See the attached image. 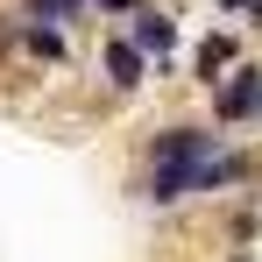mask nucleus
Masks as SVG:
<instances>
[{"mask_svg":"<svg viewBox=\"0 0 262 262\" xmlns=\"http://www.w3.org/2000/svg\"><path fill=\"white\" fill-rule=\"evenodd\" d=\"M121 29H128V43L156 64V78H177V57H184V21H177V7L156 0V7H142V14L121 21Z\"/></svg>","mask_w":262,"mask_h":262,"instance_id":"7ed1b4c3","label":"nucleus"},{"mask_svg":"<svg viewBox=\"0 0 262 262\" xmlns=\"http://www.w3.org/2000/svg\"><path fill=\"white\" fill-rule=\"evenodd\" d=\"M248 29H262V0H255V7H248Z\"/></svg>","mask_w":262,"mask_h":262,"instance_id":"ddd939ff","label":"nucleus"},{"mask_svg":"<svg viewBox=\"0 0 262 262\" xmlns=\"http://www.w3.org/2000/svg\"><path fill=\"white\" fill-rule=\"evenodd\" d=\"M220 7V21H248V7H255V0H213Z\"/></svg>","mask_w":262,"mask_h":262,"instance_id":"9b49d317","label":"nucleus"},{"mask_svg":"<svg viewBox=\"0 0 262 262\" xmlns=\"http://www.w3.org/2000/svg\"><path fill=\"white\" fill-rule=\"evenodd\" d=\"M142 7H156V0H92V14H106V21H135Z\"/></svg>","mask_w":262,"mask_h":262,"instance_id":"1a4fd4ad","label":"nucleus"},{"mask_svg":"<svg viewBox=\"0 0 262 262\" xmlns=\"http://www.w3.org/2000/svg\"><path fill=\"white\" fill-rule=\"evenodd\" d=\"M262 191V149L241 135H220L206 114H170L142 135V170L128 199L149 213H184L206 199H248Z\"/></svg>","mask_w":262,"mask_h":262,"instance_id":"f257e3e1","label":"nucleus"},{"mask_svg":"<svg viewBox=\"0 0 262 262\" xmlns=\"http://www.w3.org/2000/svg\"><path fill=\"white\" fill-rule=\"evenodd\" d=\"M241 64H248V36H241L234 21H213V29L191 43V85L213 92V85H227V71H241Z\"/></svg>","mask_w":262,"mask_h":262,"instance_id":"39448f33","label":"nucleus"},{"mask_svg":"<svg viewBox=\"0 0 262 262\" xmlns=\"http://www.w3.org/2000/svg\"><path fill=\"white\" fill-rule=\"evenodd\" d=\"M149 78H156V64L128 43V29H106V36H99V85H106V99L121 106V99H135Z\"/></svg>","mask_w":262,"mask_h":262,"instance_id":"20e7f679","label":"nucleus"},{"mask_svg":"<svg viewBox=\"0 0 262 262\" xmlns=\"http://www.w3.org/2000/svg\"><path fill=\"white\" fill-rule=\"evenodd\" d=\"M21 57L36 64V71H71V29H57V21H29L21 14Z\"/></svg>","mask_w":262,"mask_h":262,"instance_id":"423d86ee","label":"nucleus"},{"mask_svg":"<svg viewBox=\"0 0 262 262\" xmlns=\"http://www.w3.org/2000/svg\"><path fill=\"white\" fill-rule=\"evenodd\" d=\"M206 121L220 135H241V142L262 128V57H248L241 71H227V85L206 92Z\"/></svg>","mask_w":262,"mask_h":262,"instance_id":"f03ea898","label":"nucleus"},{"mask_svg":"<svg viewBox=\"0 0 262 262\" xmlns=\"http://www.w3.org/2000/svg\"><path fill=\"white\" fill-rule=\"evenodd\" d=\"M21 14H29V21H57V29H71V21L92 14V0H21Z\"/></svg>","mask_w":262,"mask_h":262,"instance_id":"6e6552de","label":"nucleus"},{"mask_svg":"<svg viewBox=\"0 0 262 262\" xmlns=\"http://www.w3.org/2000/svg\"><path fill=\"white\" fill-rule=\"evenodd\" d=\"M220 262H255V248H227V255H220Z\"/></svg>","mask_w":262,"mask_h":262,"instance_id":"f8f14e48","label":"nucleus"},{"mask_svg":"<svg viewBox=\"0 0 262 262\" xmlns=\"http://www.w3.org/2000/svg\"><path fill=\"white\" fill-rule=\"evenodd\" d=\"M220 241H227V248H255V241H262V191H248V199H227Z\"/></svg>","mask_w":262,"mask_h":262,"instance_id":"0eeeda50","label":"nucleus"},{"mask_svg":"<svg viewBox=\"0 0 262 262\" xmlns=\"http://www.w3.org/2000/svg\"><path fill=\"white\" fill-rule=\"evenodd\" d=\"M21 57V14H0V64Z\"/></svg>","mask_w":262,"mask_h":262,"instance_id":"9d476101","label":"nucleus"}]
</instances>
